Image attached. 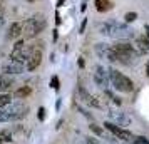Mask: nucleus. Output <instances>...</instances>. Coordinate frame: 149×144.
<instances>
[{"label": "nucleus", "instance_id": "4be33fe9", "mask_svg": "<svg viewBox=\"0 0 149 144\" xmlns=\"http://www.w3.org/2000/svg\"><path fill=\"white\" fill-rule=\"evenodd\" d=\"M131 144H149V139L144 136H139V137H134Z\"/></svg>", "mask_w": 149, "mask_h": 144}, {"label": "nucleus", "instance_id": "9d476101", "mask_svg": "<svg viewBox=\"0 0 149 144\" xmlns=\"http://www.w3.org/2000/svg\"><path fill=\"white\" fill-rule=\"evenodd\" d=\"M77 96H79V99H81V102L87 104L89 107H94V109H101L102 107V104L99 102V99H97L95 96H92L89 90H86L82 86L77 87Z\"/></svg>", "mask_w": 149, "mask_h": 144}, {"label": "nucleus", "instance_id": "5701e85b", "mask_svg": "<svg viewBox=\"0 0 149 144\" xmlns=\"http://www.w3.org/2000/svg\"><path fill=\"white\" fill-rule=\"evenodd\" d=\"M136 19H137V14H136V12H127V14L124 15V20L127 22V24L129 22H134Z\"/></svg>", "mask_w": 149, "mask_h": 144}, {"label": "nucleus", "instance_id": "cd10ccee", "mask_svg": "<svg viewBox=\"0 0 149 144\" xmlns=\"http://www.w3.org/2000/svg\"><path fill=\"white\" fill-rule=\"evenodd\" d=\"M3 20V0H0V24Z\"/></svg>", "mask_w": 149, "mask_h": 144}, {"label": "nucleus", "instance_id": "2eb2a0df", "mask_svg": "<svg viewBox=\"0 0 149 144\" xmlns=\"http://www.w3.org/2000/svg\"><path fill=\"white\" fill-rule=\"evenodd\" d=\"M136 50L139 52V55H144L149 52V39L146 35H142V37H137L136 39V44H134Z\"/></svg>", "mask_w": 149, "mask_h": 144}, {"label": "nucleus", "instance_id": "a878e982", "mask_svg": "<svg viewBox=\"0 0 149 144\" xmlns=\"http://www.w3.org/2000/svg\"><path fill=\"white\" fill-rule=\"evenodd\" d=\"M77 109H79V112H81V114H82L84 117H87V119H91V121H92V116H91V114H89V112H87L86 109H82V107H77Z\"/></svg>", "mask_w": 149, "mask_h": 144}, {"label": "nucleus", "instance_id": "f8f14e48", "mask_svg": "<svg viewBox=\"0 0 149 144\" xmlns=\"http://www.w3.org/2000/svg\"><path fill=\"white\" fill-rule=\"evenodd\" d=\"M24 70H25V64L15 62L12 59H8L7 62L2 64V72L7 74V76H17V74H22Z\"/></svg>", "mask_w": 149, "mask_h": 144}, {"label": "nucleus", "instance_id": "20e7f679", "mask_svg": "<svg viewBox=\"0 0 149 144\" xmlns=\"http://www.w3.org/2000/svg\"><path fill=\"white\" fill-rule=\"evenodd\" d=\"M29 112V107L22 102L8 104L7 107L0 109V122H10V121H19L25 117Z\"/></svg>", "mask_w": 149, "mask_h": 144}, {"label": "nucleus", "instance_id": "6e6552de", "mask_svg": "<svg viewBox=\"0 0 149 144\" xmlns=\"http://www.w3.org/2000/svg\"><path fill=\"white\" fill-rule=\"evenodd\" d=\"M95 54L99 55V59L102 61H107V62H117V57H116V50L112 45L109 44H104V42H99L95 44Z\"/></svg>", "mask_w": 149, "mask_h": 144}, {"label": "nucleus", "instance_id": "39448f33", "mask_svg": "<svg viewBox=\"0 0 149 144\" xmlns=\"http://www.w3.org/2000/svg\"><path fill=\"white\" fill-rule=\"evenodd\" d=\"M109 79H111V84L114 86V89L119 90V92L127 94V92L134 90V82L127 76H124L122 72L116 70V69H109Z\"/></svg>", "mask_w": 149, "mask_h": 144}, {"label": "nucleus", "instance_id": "6ab92c4d", "mask_svg": "<svg viewBox=\"0 0 149 144\" xmlns=\"http://www.w3.org/2000/svg\"><path fill=\"white\" fill-rule=\"evenodd\" d=\"M8 104H12V96H10V94H7V92L0 94V109L7 107Z\"/></svg>", "mask_w": 149, "mask_h": 144}, {"label": "nucleus", "instance_id": "f3484780", "mask_svg": "<svg viewBox=\"0 0 149 144\" xmlns=\"http://www.w3.org/2000/svg\"><path fill=\"white\" fill-rule=\"evenodd\" d=\"M95 8L99 12H107L112 8V2L111 0H95Z\"/></svg>", "mask_w": 149, "mask_h": 144}, {"label": "nucleus", "instance_id": "f03ea898", "mask_svg": "<svg viewBox=\"0 0 149 144\" xmlns=\"http://www.w3.org/2000/svg\"><path fill=\"white\" fill-rule=\"evenodd\" d=\"M114 50H116V57H117V62H121L124 65H131L134 64L137 59H139V52L136 50V47L129 42H116L114 45Z\"/></svg>", "mask_w": 149, "mask_h": 144}, {"label": "nucleus", "instance_id": "2f4dec72", "mask_svg": "<svg viewBox=\"0 0 149 144\" xmlns=\"http://www.w3.org/2000/svg\"><path fill=\"white\" fill-rule=\"evenodd\" d=\"M146 74H148V77H149V62L146 64Z\"/></svg>", "mask_w": 149, "mask_h": 144}, {"label": "nucleus", "instance_id": "7ed1b4c3", "mask_svg": "<svg viewBox=\"0 0 149 144\" xmlns=\"http://www.w3.org/2000/svg\"><path fill=\"white\" fill-rule=\"evenodd\" d=\"M47 27V19L44 14H35L32 17H29L27 20L24 22V35L25 39H34L37 35L44 32Z\"/></svg>", "mask_w": 149, "mask_h": 144}, {"label": "nucleus", "instance_id": "412c9836", "mask_svg": "<svg viewBox=\"0 0 149 144\" xmlns=\"http://www.w3.org/2000/svg\"><path fill=\"white\" fill-rule=\"evenodd\" d=\"M50 87L54 90H59V87H61V81H59V77L57 76H52V79H50Z\"/></svg>", "mask_w": 149, "mask_h": 144}, {"label": "nucleus", "instance_id": "7c9ffc66", "mask_svg": "<svg viewBox=\"0 0 149 144\" xmlns=\"http://www.w3.org/2000/svg\"><path fill=\"white\" fill-rule=\"evenodd\" d=\"M62 5H64V0H59L57 2V7H62Z\"/></svg>", "mask_w": 149, "mask_h": 144}, {"label": "nucleus", "instance_id": "a211bd4d", "mask_svg": "<svg viewBox=\"0 0 149 144\" xmlns=\"http://www.w3.org/2000/svg\"><path fill=\"white\" fill-rule=\"evenodd\" d=\"M30 92H32V89L25 86V87H20V89H17V90H15V94H14V96L17 97V99H25V97L30 96Z\"/></svg>", "mask_w": 149, "mask_h": 144}, {"label": "nucleus", "instance_id": "4468645a", "mask_svg": "<svg viewBox=\"0 0 149 144\" xmlns=\"http://www.w3.org/2000/svg\"><path fill=\"white\" fill-rule=\"evenodd\" d=\"M109 116H111V119H112L116 124H119V126H129V124H131V117H129L126 112H114V111H111Z\"/></svg>", "mask_w": 149, "mask_h": 144}, {"label": "nucleus", "instance_id": "c85d7f7f", "mask_svg": "<svg viewBox=\"0 0 149 144\" xmlns=\"http://www.w3.org/2000/svg\"><path fill=\"white\" fill-rule=\"evenodd\" d=\"M86 25H87V20L84 19V20H82V24H81V29H79V34H84V30H86Z\"/></svg>", "mask_w": 149, "mask_h": 144}, {"label": "nucleus", "instance_id": "9b49d317", "mask_svg": "<svg viewBox=\"0 0 149 144\" xmlns=\"http://www.w3.org/2000/svg\"><path fill=\"white\" fill-rule=\"evenodd\" d=\"M42 62V50L39 47H30V54H29L27 61H25V69L27 70H35Z\"/></svg>", "mask_w": 149, "mask_h": 144}, {"label": "nucleus", "instance_id": "f257e3e1", "mask_svg": "<svg viewBox=\"0 0 149 144\" xmlns=\"http://www.w3.org/2000/svg\"><path fill=\"white\" fill-rule=\"evenodd\" d=\"M99 34L106 35V37H112L116 40H127L131 37H134V30L126 24L111 20L99 24Z\"/></svg>", "mask_w": 149, "mask_h": 144}, {"label": "nucleus", "instance_id": "bb28decb", "mask_svg": "<svg viewBox=\"0 0 149 144\" xmlns=\"http://www.w3.org/2000/svg\"><path fill=\"white\" fill-rule=\"evenodd\" d=\"M86 144H101L95 137H86Z\"/></svg>", "mask_w": 149, "mask_h": 144}, {"label": "nucleus", "instance_id": "393cba45", "mask_svg": "<svg viewBox=\"0 0 149 144\" xmlns=\"http://www.w3.org/2000/svg\"><path fill=\"white\" fill-rule=\"evenodd\" d=\"M37 117H39V121H44V119H45V107H39Z\"/></svg>", "mask_w": 149, "mask_h": 144}, {"label": "nucleus", "instance_id": "1a4fd4ad", "mask_svg": "<svg viewBox=\"0 0 149 144\" xmlns=\"http://www.w3.org/2000/svg\"><path fill=\"white\" fill-rule=\"evenodd\" d=\"M92 79L97 87L101 89H106L109 84H111V79H109V70L102 67V65H95L94 67V74H92Z\"/></svg>", "mask_w": 149, "mask_h": 144}, {"label": "nucleus", "instance_id": "dca6fc26", "mask_svg": "<svg viewBox=\"0 0 149 144\" xmlns=\"http://www.w3.org/2000/svg\"><path fill=\"white\" fill-rule=\"evenodd\" d=\"M14 86V79L12 76H7V74H0V92H7V90L12 89Z\"/></svg>", "mask_w": 149, "mask_h": 144}, {"label": "nucleus", "instance_id": "b1692460", "mask_svg": "<svg viewBox=\"0 0 149 144\" xmlns=\"http://www.w3.org/2000/svg\"><path fill=\"white\" fill-rule=\"evenodd\" d=\"M106 96H107L109 99H112V102H114L116 106H121V99H119L117 96H114L112 92H109V90H106Z\"/></svg>", "mask_w": 149, "mask_h": 144}, {"label": "nucleus", "instance_id": "c756f323", "mask_svg": "<svg viewBox=\"0 0 149 144\" xmlns=\"http://www.w3.org/2000/svg\"><path fill=\"white\" fill-rule=\"evenodd\" d=\"M55 22H57V24H61V15H59V14H55Z\"/></svg>", "mask_w": 149, "mask_h": 144}, {"label": "nucleus", "instance_id": "ddd939ff", "mask_svg": "<svg viewBox=\"0 0 149 144\" xmlns=\"http://www.w3.org/2000/svg\"><path fill=\"white\" fill-rule=\"evenodd\" d=\"M22 35H24V24H20V22L10 24V27H8V39L17 40V39L22 37Z\"/></svg>", "mask_w": 149, "mask_h": 144}, {"label": "nucleus", "instance_id": "aec40b11", "mask_svg": "<svg viewBox=\"0 0 149 144\" xmlns=\"http://www.w3.org/2000/svg\"><path fill=\"white\" fill-rule=\"evenodd\" d=\"M89 129L92 131L94 134H97V136H104V129H102V127H99V126H97V124H94V122H91Z\"/></svg>", "mask_w": 149, "mask_h": 144}, {"label": "nucleus", "instance_id": "423d86ee", "mask_svg": "<svg viewBox=\"0 0 149 144\" xmlns=\"http://www.w3.org/2000/svg\"><path fill=\"white\" fill-rule=\"evenodd\" d=\"M104 127H106L111 134H114L117 139L124 141V143H132V139H134V136H132L131 131L124 129V127H121V126H117V124H114V122H104Z\"/></svg>", "mask_w": 149, "mask_h": 144}, {"label": "nucleus", "instance_id": "473e14b6", "mask_svg": "<svg viewBox=\"0 0 149 144\" xmlns=\"http://www.w3.org/2000/svg\"><path fill=\"white\" fill-rule=\"evenodd\" d=\"M29 2H35V0H29Z\"/></svg>", "mask_w": 149, "mask_h": 144}, {"label": "nucleus", "instance_id": "0eeeda50", "mask_svg": "<svg viewBox=\"0 0 149 144\" xmlns=\"http://www.w3.org/2000/svg\"><path fill=\"white\" fill-rule=\"evenodd\" d=\"M29 54H30V47L25 45V42H24V40H19L14 45L12 52H10V59L15 61V62H20V64H25Z\"/></svg>", "mask_w": 149, "mask_h": 144}]
</instances>
